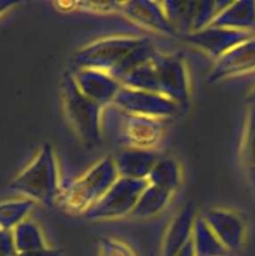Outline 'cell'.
I'll return each instance as SVG.
<instances>
[{
  "label": "cell",
  "mask_w": 255,
  "mask_h": 256,
  "mask_svg": "<svg viewBox=\"0 0 255 256\" xmlns=\"http://www.w3.org/2000/svg\"><path fill=\"white\" fill-rule=\"evenodd\" d=\"M249 102L250 104H252V106H255V86L252 88V92H250L249 94Z\"/></svg>",
  "instance_id": "obj_30"
},
{
  "label": "cell",
  "mask_w": 255,
  "mask_h": 256,
  "mask_svg": "<svg viewBox=\"0 0 255 256\" xmlns=\"http://www.w3.org/2000/svg\"><path fill=\"white\" fill-rule=\"evenodd\" d=\"M62 94L68 116L82 142L88 146L99 145L102 142V106L79 92L72 74H66L62 79Z\"/></svg>",
  "instance_id": "obj_4"
},
{
  "label": "cell",
  "mask_w": 255,
  "mask_h": 256,
  "mask_svg": "<svg viewBox=\"0 0 255 256\" xmlns=\"http://www.w3.org/2000/svg\"><path fill=\"white\" fill-rule=\"evenodd\" d=\"M118 178L114 158H102L82 178L60 186L58 199L69 212L84 214L104 196Z\"/></svg>",
  "instance_id": "obj_1"
},
{
  "label": "cell",
  "mask_w": 255,
  "mask_h": 256,
  "mask_svg": "<svg viewBox=\"0 0 255 256\" xmlns=\"http://www.w3.org/2000/svg\"><path fill=\"white\" fill-rule=\"evenodd\" d=\"M252 38H254V34L250 32H240L210 25L200 32L185 35L184 39L210 56L219 59L235 46Z\"/></svg>",
  "instance_id": "obj_9"
},
{
  "label": "cell",
  "mask_w": 255,
  "mask_h": 256,
  "mask_svg": "<svg viewBox=\"0 0 255 256\" xmlns=\"http://www.w3.org/2000/svg\"><path fill=\"white\" fill-rule=\"evenodd\" d=\"M230 2H164V12L174 30L185 35L210 26L216 15Z\"/></svg>",
  "instance_id": "obj_6"
},
{
  "label": "cell",
  "mask_w": 255,
  "mask_h": 256,
  "mask_svg": "<svg viewBox=\"0 0 255 256\" xmlns=\"http://www.w3.org/2000/svg\"><path fill=\"white\" fill-rule=\"evenodd\" d=\"M242 160L250 178L255 182V106L250 108L246 118L242 140Z\"/></svg>",
  "instance_id": "obj_24"
},
{
  "label": "cell",
  "mask_w": 255,
  "mask_h": 256,
  "mask_svg": "<svg viewBox=\"0 0 255 256\" xmlns=\"http://www.w3.org/2000/svg\"><path fill=\"white\" fill-rule=\"evenodd\" d=\"M118 109L128 114L162 119L176 112L178 105L155 92H142L122 86L114 100Z\"/></svg>",
  "instance_id": "obj_8"
},
{
  "label": "cell",
  "mask_w": 255,
  "mask_h": 256,
  "mask_svg": "<svg viewBox=\"0 0 255 256\" xmlns=\"http://www.w3.org/2000/svg\"><path fill=\"white\" fill-rule=\"evenodd\" d=\"M158 160L159 155L154 150L138 148L120 150L114 158L119 178L132 180H148V176Z\"/></svg>",
  "instance_id": "obj_15"
},
{
  "label": "cell",
  "mask_w": 255,
  "mask_h": 256,
  "mask_svg": "<svg viewBox=\"0 0 255 256\" xmlns=\"http://www.w3.org/2000/svg\"><path fill=\"white\" fill-rule=\"evenodd\" d=\"M0 256H8V255H0Z\"/></svg>",
  "instance_id": "obj_31"
},
{
  "label": "cell",
  "mask_w": 255,
  "mask_h": 256,
  "mask_svg": "<svg viewBox=\"0 0 255 256\" xmlns=\"http://www.w3.org/2000/svg\"><path fill=\"white\" fill-rule=\"evenodd\" d=\"M14 5H16V2H12V0H0V16H2L4 12H6L10 8H12Z\"/></svg>",
  "instance_id": "obj_29"
},
{
  "label": "cell",
  "mask_w": 255,
  "mask_h": 256,
  "mask_svg": "<svg viewBox=\"0 0 255 256\" xmlns=\"http://www.w3.org/2000/svg\"><path fill=\"white\" fill-rule=\"evenodd\" d=\"M0 255L16 256L12 232L9 230L0 229Z\"/></svg>",
  "instance_id": "obj_26"
},
{
  "label": "cell",
  "mask_w": 255,
  "mask_h": 256,
  "mask_svg": "<svg viewBox=\"0 0 255 256\" xmlns=\"http://www.w3.org/2000/svg\"><path fill=\"white\" fill-rule=\"evenodd\" d=\"M16 256H62V252L54 249H42L38 250V252H22V254H16Z\"/></svg>",
  "instance_id": "obj_27"
},
{
  "label": "cell",
  "mask_w": 255,
  "mask_h": 256,
  "mask_svg": "<svg viewBox=\"0 0 255 256\" xmlns=\"http://www.w3.org/2000/svg\"><path fill=\"white\" fill-rule=\"evenodd\" d=\"M98 256H136V254L124 242L106 238L99 242Z\"/></svg>",
  "instance_id": "obj_25"
},
{
  "label": "cell",
  "mask_w": 255,
  "mask_h": 256,
  "mask_svg": "<svg viewBox=\"0 0 255 256\" xmlns=\"http://www.w3.org/2000/svg\"><path fill=\"white\" fill-rule=\"evenodd\" d=\"M212 26L250 32L255 28V2H230L212 22Z\"/></svg>",
  "instance_id": "obj_17"
},
{
  "label": "cell",
  "mask_w": 255,
  "mask_h": 256,
  "mask_svg": "<svg viewBox=\"0 0 255 256\" xmlns=\"http://www.w3.org/2000/svg\"><path fill=\"white\" fill-rule=\"evenodd\" d=\"M172 192L168 190L158 188L155 185H150L148 182L146 188L142 190L138 199L136 205L132 210V215L139 219H149L155 216L165 209L170 202Z\"/></svg>",
  "instance_id": "obj_18"
},
{
  "label": "cell",
  "mask_w": 255,
  "mask_h": 256,
  "mask_svg": "<svg viewBox=\"0 0 255 256\" xmlns=\"http://www.w3.org/2000/svg\"><path fill=\"white\" fill-rule=\"evenodd\" d=\"M152 60L156 69L160 94L178 106H185L189 102L190 88L186 66L182 59L175 55L155 52Z\"/></svg>",
  "instance_id": "obj_7"
},
{
  "label": "cell",
  "mask_w": 255,
  "mask_h": 256,
  "mask_svg": "<svg viewBox=\"0 0 255 256\" xmlns=\"http://www.w3.org/2000/svg\"><path fill=\"white\" fill-rule=\"evenodd\" d=\"M144 40L139 38H108L98 40L80 49L74 55L72 62L78 69L100 70L116 79L122 65Z\"/></svg>",
  "instance_id": "obj_3"
},
{
  "label": "cell",
  "mask_w": 255,
  "mask_h": 256,
  "mask_svg": "<svg viewBox=\"0 0 255 256\" xmlns=\"http://www.w3.org/2000/svg\"><path fill=\"white\" fill-rule=\"evenodd\" d=\"M12 232L16 254L38 252L48 248L42 230L32 220H24Z\"/></svg>",
  "instance_id": "obj_20"
},
{
  "label": "cell",
  "mask_w": 255,
  "mask_h": 256,
  "mask_svg": "<svg viewBox=\"0 0 255 256\" xmlns=\"http://www.w3.org/2000/svg\"><path fill=\"white\" fill-rule=\"evenodd\" d=\"M148 180H132L118 178L104 196L84 212V218L92 222L114 220L132 214Z\"/></svg>",
  "instance_id": "obj_5"
},
{
  "label": "cell",
  "mask_w": 255,
  "mask_h": 256,
  "mask_svg": "<svg viewBox=\"0 0 255 256\" xmlns=\"http://www.w3.org/2000/svg\"><path fill=\"white\" fill-rule=\"evenodd\" d=\"M119 82L122 84V86L129 88V89L159 92L158 74L156 69L152 64V60L130 70L119 80Z\"/></svg>",
  "instance_id": "obj_22"
},
{
  "label": "cell",
  "mask_w": 255,
  "mask_h": 256,
  "mask_svg": "<svg viewBox=\"0 0 255 256\" xmlns=\"http://www.w3.org/2000/svg\"><path fill=\"white\" fill-rule=\"evenodd\" d=\"M148 182L172 192L180 185L179 164L172 158H159L148 176Z\"/></svg>",
  "instance_id": "obj_21"
},
{
  "label": "cell",
  "mask_w": 255,
  "mask_h": 256,
  "mask_svg": "<svg viewBox=\"0 0 255 256\" xmlns=\"http://www.w3.org/2000/svg\"><path fill=\"white\" fill-rule=\"evenodd\" d=\"M162 132L164 126L159 119L122 112L119 138L128 148L152 149L160 142Z\"/></svg>",
  "instance_id": "obj_10"
},
{
  "label": "cell",
  "mask_w": 255,
  "mask_h": 256,
  "mask_svg": "<svg viewBox=\"0 0 255 256\" xmlns=\"http://www.w3.org/2000/svg\"><path fill=\"white\" fill-rule=\"evenodd\" d=\"M79 92L100 106L114 102L122 84L105 72L95 69H78L72 74Z\"/></svg>",
  "instance_id": "obj_11"
},
{
  "label": "cell",
  "mask_w": 255,
  "mask_h": 256,
  "mask_svg": "<svg viewBox=\"0 0 255 256\" xmlns=\"http://www.w3.org/2000/svg\"><path fill=\"white\" fill-rule=\"evenodd\" d=\"M14 192L26 199L50 205L59 194V172L56 158L50 144H44L39 154L10 184Z\"/></svg>",
  "instance_id": "obj_2"
},
{
  "label": "cell",
  "mask_w": 255,
  "mask_h": 256,
  "mask_svg": "<svg viewBox=\"0 0 255 256\" xmlns=\"http://www.w3.org/2000/svg\"><path fill=\"white\" fill-rule=\"evenodd\" d=\"M255 70V36L219 58L209 75V82H218Z\"/></svg>",
  "instance_id": "obj_13"
},
{
  "label": "cell",
  "mask_w": 255,
  "mask_h": 256,
  "mask_svg": "<svg viewBox=\"0 0 255 256\" xmlns=\"http://www.w3.org/2000/svg\"><path fill=\"white\" fill-rule=\"evenodd\" d=\"M34 206L35 202L30 199L0 202V229L12 232L20 222L26 220Z\"/></svg>",
  "instance_id": "obj_23"
},
{
  "label": "cell",
  "mask_w": 255,
  "mask_h": 256,
  "mask_svg": "<svg viewBox=\"0 0 255 256\" xmlns=\"http://www.w3.org/2000/svg\"><path fill=\"white\" fill-rule=\"evenodd\" d=\"M202 218L228 252H234L242 246L245 226L236 214L222 209H210L202 212Z\"/></svg>",
  "instance_id": "obj_12"
},
{
  "label": "cell",
  "mask_w": 255,
  "mask_h": 256,
  "mask_svg": "<svg viewBox=\"0 0 255 256\" xmlns=\"http://www.w3.org/2000/svg\"><path fill=\"white\" fill-rule=\"evenodd\" d=\"M176 256H195L194 254V248H192V239L188 242V244L185 245L184 248H182V250L179 252V254Z\"/></svg>",
  "instance_id": "obj_28"
},
{
  "label": "cell",
  "mask_w": 255,
  "mask_h": 256,
  "mask_svg": "<svg viewBox=\"0 0 255 256\" xmlns=\"http://www.w3.org/2000/svg\"><path fill=\"white\" fill-rule=\"evenodd\" d=\"M192 204H186L174 218L165 236L162 256H176L180 250L192 239V225L195 220Z\"/></svg>",
  "instance_id": "obj_16"
},
{
  "label": "cell",
  "mask_w": 255,
  "mask_h": 256,
  "mask_svg": "<svg viewBox=\"0 0 255 256\" xmlns=\"http://www.w3.org/2000/svg\"><path fill=\"white\" fill-rule=\"evenodd\" d=\"M118 6L132 22H139L155 32L164 34H174L175 30L170 24L162 2L134 0V2H119Z\"/></svg>",
  "instance_id": "obj_14"
},
{
  "label": "cell",
  "mask_w": 255,
  "mask_h": 256,
  "mask_svg": "<svg viewBox=\"0 0 255 256\" xmlns=\"http://www.w3.org/2000/svg\"><path fill=\"white\" fill-rule=\"evenodd\" d=\"M192 242L195 256H226L228 250L222 246L214 232L210 230L202 216L194 220L192 232Z\"/></svg>",
  "instance_id": "obj_19"
}]
</instances>
